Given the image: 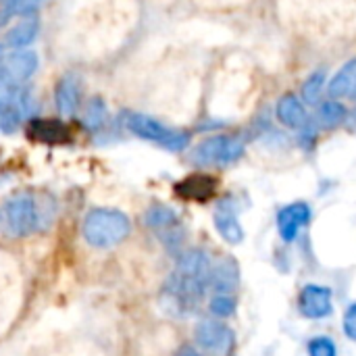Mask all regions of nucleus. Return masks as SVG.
Here are the masks:
<instances>
[{
    "label": "nucleus",
    "mask_w": 356,
    "mask_h": 356,
    "mask_svg": "<svg viewBox=\"0 0 356 356\" xmlns=\"http://www.w3.org/2000/svg\"><path fill=\"white\" fill-rule=\"evenodd\" d=\"M346 123H348V127L356 129V108L353 111V113H348V117H346Z\"/></svg>",
    "instance_id": "27"
},
{
    "label": "nucleus",
    "mask_w": 356,
    "mask_h": 356,
    "mask_svg": "<svg viewBox=\"0 0 356 356\" xmlns=\"http://www.w3.org/2000/svg\"><path fill=\"white\" fill-rule=\"evenodd\" d=\"M313 211L307 202H292L277 213V232L284 242H294L305 225L311 223Z\"/></svg>",
    "instance_id": "9"
},
{
    "label": "nucleus",
    "mask_w": 356,
    "mask_h": 356,
    "mask_svg": "<svg viewBox=\"0 0 356 356\" xmlns=\"http://www.w3.org/2000/svg\"><path fill=\"white\" fill-rule=\"evenodd\" d=\"M46 223L44 211L40 209L38 200L29 194H19L6 200L0 211V225L6 236L10 238H25L42 229Z\"/></svg>",
    "instance_id": "3"
},
{
    "label": "nucleus",
    "mask_w": 356,
    "mask_h": 356,
    "mask_svg": "<svg viewBox=\"0 0 356 356\" xmlns=\"http://www.w3.org/2000/svg\"><path fill=\"white\" fill-rule=\"evenodd\" d=\"M350 98L355 100L356 102V81H355V86H353V92H350Z\"/></svg>",
    "instance_id": "28"
},
{
    "label": "nucleus",
    "mask_w": 356,
    "mask_h": 356,
    "mask_svg": "<svg viewBox=\"0 0 356 356\" xmlns=\"http://www.w3.org/2000/svg\"><path fill=\"white\" fill-rule=\"evenodd\" d=\"M123 125L129 134H134L146 142H154L161 148L167 146V142L171 140V136L175 131V129H169L167 125H163L161 121H156L154 117H148L142 113H125Z\"/></svg>",
    "instance_id": "7"
},
{
    "label": "nucleus",
    "mask_w": 356,
    "mask_h": 356,
    "mask_svg": "<svg viewBox=\"0 0 356 356\" xmlns=\"http://www.w3.org/2000/svg\"><path fill=\"white\" fill-rule=\"evenodd\" d=\"M240 286V267L232 257L221 259L211 267V282L209 288L213 294H234Z\"/></svg>",
    "instance_id": "11"
},
{
    "label": "nucleus",
    "mask_w": 356,
    "mask_h": 356,
    "mask_svg": "<svg viewBox=\"0 0 356 356\" xmlns=\"http://www.w3.org/2000/svg\"><path fill=\"white\" fill-rule=\"evenodd\" d=\"M175 192H177V196H181L186 200L207 202L217 192V179L207 173H194V175H188L186 179H181L175 186Z\"/></svg>",
    "instance_id": "13"
},
{
    "label": "nucleus",
    "mask_w": 356,
    "mask_h": 356,
    "mask_svg": "<svg viewBox=\"0 0 356 356\" xmlns=\"http://www.w3.org/2000/svg\"><path fill=\"white\" fill-rule=\"evenodd\" d=\"M106 121H108V111H106L104 100L92 98L86 104V111H83V125L90 131H98V129H102L106 125Z\"/></svg>",
    "instance_id": "20"
},
{
    "label": "nucleus",
    "mask_w": 356,
    "mask_h": 356,
    "mask_svg": "<svg viewBox=\"0 0 356 356\" xmlns=\"http://www.w3.org/2000/svg\"><path fill=\"white\" fill-rule=\"evenodd\" d=\"M175 356H200V353L196 348H192V346H181Z\"/></svg>",
    "instance_id": "26"
},
{
    "label": "nucleus",
    "mask_w": 356,
    "mask_h": 356,
    "mask_svg": "<svg viewBox=\"0 0 356 356\" xmlns=\"http://www.w3.org/2000/svg\"><path fill=\"white\" fill-rule=\"evenodd\" d=\"M27 134L31 140L48 146H60L71 140V131L60 119H31Z\"/></svg>",
    "instance_id": "12"
},
{
    "label": "nucleus",
    "mask_w": 356,
    "mask_h": 356,
    "mask_svg": "<svg viewBox=\"0 0 356 356\" xmlns=\"http://www.w3.org/2000/svg\"><path fill=\"white\" fill-rule=\"evenodd\" d=\"M356 81V58H350L330 81L327 90H330V96L334 100H342L346 96H350L353 92V86Z\"/></svg>",
    "instance_id": "18"
},
{
    "label": "nucleus",
    "mask_w": 356,
    "mask_h": 356,
    "mask_svg": "<svg viewBox=\"0 0 356 356\" xmlns=\"http://www.w3.org/2000/svg\"><path fill=\"white\" fill-rule=\"evenodd\" d=\"M236 307H238V298L234 294H213L211 296V313L215 317H221V319H227L236 313Z\"/></svg>",
    "instance_id": "22"
},
{
    "label": "nucleus",
    "mask_w": 356,
    "mask_h": 356,
    "mask_svg": "<svg viewBox=\"0 0 356 356\" xmlns=\"http://www.w3.org/2000/svg\"><path fill=\"white\" fill-rule=\"evenodd\" d=\"M325 81H327V73L323 69L313 71L302 83V100L309 102V104H317L319 98H321L323 88H325Z\"/></svg>",
    "instance_id": "21"
},
{
    "label": "nucleus",
    "mask_w": 356,
    "mask_h": 356,
    "mask_svg": "<svg viewBox=\"0 0 356 356\" xmlns=\"http://www.w3.org/2000/svg\"><path fill=\"white\" fill-rule=\"evenodd\" d=\"M38 69V54L29 48H13L4 60H2V71L19 86L27 81Z\"/></svg>",
    "instance_id": "10"
},
{
    "label": "nucleus",
    "mask_w": 356,
    "mask_h": 356,
    "mask_svg": "<svg viewBox=\"0 0 356 356\" xmlns=\"http://www.w3.org/2000/svg\"><path fill=\"white\" fill-rule=\"evenodd\" d=\"M131 223L115 209H92L83 219V238L94 248H111L129 236Z\"/></svg>",
    "instance_id": "2"
},
{
    "label": "nucleus",
    "mask_w": 356,
    "mask_h": 356,
    "mask_svg": "<svg viewBox=\"0 0 356 356\" xmlns=\"http://www.w3.org/2000/svg\"><path fill=\"white\" fill-rule=\"evenodd\" d=\"M275 115H277V121L282 125H286L288 129H302L311 121L302 100H298L294 94H284L277 100Z\"/></svg>",
    "instance_id": "15"
},
{
    "label": "nucleus",
    "mask_w": 356,
    "mask_h": 356,
    "mask_svg": "<svg viewBox=\"0 0 356 356\" xmlns=\"http://www.w3.org/2000/svg\"><path fill=\"white\" fill-rule=\"evenodd\" d=\"M213 221H215V227H217L219 236H221L227 244H232V246L242 244V240H244V229H242V225H240L238 213H236V209L232 207V202H221V204L217 207V211H215Z\"/></svg>",
    "instance_id": "14"
},
{
    "label": "nucleus",
    "mask_w": 356,
    "mask_h": 356,
    "mask_svg": "<svg viewBox=\"0 0 356 356\" xmlns=\"http://www.w3.org/2000/svg\"><path fill=\"white\" fill-rule=\"evenodd\" d=\"M21 0H0V25H4L10 17L19 15Z\"/></svg>",
    "instance_id": "24"
},
{
    "label": "nucleus",
    "mask_w": 356,
    "mask_h": 356,
    "mask_svg": "<svg viewBox=\"0 0 356 356\" xmlns=\"http://www.w3.org/2000/svg\"><path fill=\"white\" fill-rule=\"evenodd\" d=\"M211 259L200 248H190L177 257V267L167 277L163 292H161V305L169 315L175 317H188L196 313L200 307L209 282H211Z\"/></svg>",
    "instance_id": "1"
},
{
    "label": "nucleus",
    "mask_w": 356,
    "mask_h": 356,
    "mask_svg": "<svg viewBox=\"0 0 356 356\" xmlns=\"http://www.w3.org/2000/svg\"><path fill=\"white\" fill-rule=\"evenodd\" d=\"M144 221H146L148 229H152L156 234V238L163 242V246L169 252L181 254L186 229H184V223L179 221V217L173 209H169L165 204H154L148 209Z\"/></svg>",
    "instance_id": "5"
},
{
    "label": "nucleus",
    "mask_w": 356,
    "mask_h": 356,
    "mask_svg": "<svg viewBox=\"0 0 356 356\" xmlns=\"http://www.w3.org/2000/svg\"><path fill=\"white\" fill-rule=\"evenodd\" d=\"M309 356H338V350L332 338L317 336L309 342Z\"/></svg>",
    "instance_id": "23"
},
{
    "label": "nucleus",
    "mask_w": 356,
    "mask_h": 356,
    "mask_svg": "<svg viewBox=\"0 0 356 356\" xmlns=\"http://www.w3.org/2000/svg\"><path fill=\"white\" fill-rule=\"evenodd\" d=\"M348 117V111L342 102L338 100H325L317 106V123L321 127H336L340 123H344Z\"/></svg>",
    "instance_id": "19"
},
{
    "label": "nucleus",
    "mask_w": 356,
    "mask_h": 356,
    "mask_svg": "<svg viewBox=\"0 0 356 356\" xmlns=\"http://www.w3.org/2000/svg\"><path fill=\"white\" fill-rule=\"evenodd\" d=\"M54 102L60 117H73L79 106V79L75 75H63L54 90Z\"/></svg>",
    "instance_id": "16"
},
{
    "label": "nucleus",
    "mask_w": 356,
    "mask_h": 356,
    "mask_svg": "<svg viewBox=\"0 0 356 356\" xmlns=\"http://www.w3.org/2000/svg\"><path fill=\"white\" fill-rule=\"evenodd\" d=\"M38 17L35 15H23V19L8 29L6 33V44L10 48H25L33 42V38L38 35Z\"/></svg>",
    "instance_id": "17"
},
{
    "label": "nucleus",
    "mask_w": 356,
    "mask_h": 356,
    "mask_svg": "<svg viewBox=\"0 0 356 356\" xmlns=\"http://www.w3.org/2000/svg\"><path fill=\"white\" fill-rule=\"evenodd\" d=\"M244 154V142L234 136H211L192 150V163L200 167H227L240 161Z\"/></svg>",
    "instance_id": "4"
},
{
    "label": "nucleus",
    "mask_w": 356,
    "mask_h": 356,
    "mask_svg": "<svg viewBox=\"0 0 356 356\" xmlns=\"http://www.w3.org/2000/svg\"><path fill=\"white\" fill-rule=\"evenodd\" d=\"M344 332L350 340L356 342V302L348 307V311L344 315Z\"/></svg>",
    "instance_id": "25"
},
{
    "label": "nucleus",
    "mask_w": 356,
    "mask_h": 356,
    "mask_svg": "<svg viewBox=\"0 0 356 356\" xmlns=\"http://www.w3.org/2000/svg\"><path fill=\"white\" fill-rule=\"evenodd\" d=\"M298 309L307 319H325L334 313V298L332 290L325 286L309 284L300 290Z\"/></svg>",
    "instance_id": "8"
},
{
    "label": "nucleus",
    "mask_w": 356,
    "mask_h": 356,
    "mask_svg": "<svg viewBox=\"0 0 356 356\" xmlns=\"http://www.w3.org/2000/svg\"><path fill=\"white\" fill-rule=\"evenodd\" d=\"M196 342L202 350L213 356H232L236 350V334L221 321H200L196 327Z\"/></svg>",
    "instance_id": "6"
}]
</instances>
